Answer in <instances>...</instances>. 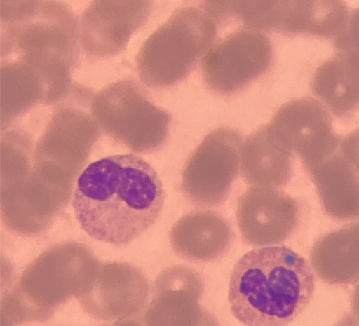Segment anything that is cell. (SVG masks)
I'll return each mask as SVG.
<instances>
[{"label": "cell", "instance_id": "obj_1", "mask_svg": "<svg viewBox=\"0 0 359 326\" xmlns=\"http://www.w3.org/2000/svg\"><path fill=\"white\" fill-rule=\"evenodd\" d=\"M165 194L154 168L134 154L92 163L80 175L72 207L81 228L93 240L126 245L157 222Z\"/></svg>", "mask_w": 359, "mask_h": 326}, {"label": "cell", "instance_id": "obj_2", "mask_svg": "<svg viewBox=\"0 0 359 326\" xmlns=\"http://www.w3.org/2000/svg\"><path fill=\"white\" fill-rule=\"evenodd\" d=\"M315 287L308 260L292 249H254L231 271V311L245 326H286L309 306Z\"/></svg>", "mask_w": 359, "mask_h": 326}, {"label": "cell", "instance_id": "obj_3", "mask_svg": "<svg viewBox=\"0 0 359 326\" xmlns=\"http://www.w3.org/2000/svg\"><path fill=\"white\" fill-rule=\"evenodd\" d=\"M216 36L215 17L206 8L189 7L176 11L139 51V76L149 86L178 83L212 48Z\"/></svg>", "mask_w": 359, "mask_h": 326}, {"label": "cell", "instance_id": "obj_4", "mask_svg": "<svg viewBox=\"0 0 359 326\" xmlns=\"http://www.w3.org/2000/svg\"><path fill=\"white\" fill-rule=\"evenodd\" d=\"M243 140L238 132L221 128L210 133L190 155L182 189L201 208H215L227 199L238 176Z\"/></svg>", "mask_w": 359, "mask_h": 326}, {"label": "cell", "instance_id": "obj_5", "mask_svg": "<svg viewBox=\"0 0 359 326\" xmlns=\"http://www.w3.org/2000/svg\"><path fill=\"white\" fill-rule=\"evenodd\" d=\"M273 46L264 34L241 29L219 41L202 58L206 83L213 90H240L268 71Z\"/></svg>", "mask_w": 359, "mask_h": 326}, {"label": "cell", "instance_id": "obj_6", "mask_svg": "<svg viewBox=\"0 0 359 326\" xmlns=\"http://www.w3.org/2000/svg\"><path fill=\"white\" fill-rule=\"evenodd\" d=\"M271 125L309 168L337 153L343 140L334 130L327 108L312 97L293 99L283 104Z\"/></svg>", "mask_w": 359, "mask_h": 326}, {"label": "cell", "instance_id": "obj_7", "mask_svg": "<svg viewBox=\"0 0 359 326\" xmlns=\"http://www.w3.org/2000/svg\"><path fill=\"white\" fill-rule=\"evenodd\" d=\"M236 220L249 245L264 247L279 243L294 228L295 203L281 192L252 187L237 203Z\"/></svg>", "mask_w": 359, "mask_h": 326}, {"label": "cell", "instance_id": "obj_8", "mask_svg": "<svg viewBox=\"0 0 359 326\" xmlns=\"http://www.w3.org/2000/svg\"><path fill=\"white\" fill-rule=\"evenodd\" d=\"M234 240L235 233L229 220L211 210L184 215L171 232L176 252L196 263H208L222 258Z\"/></svg>", "mask_w": 359, "mask_h": 326}, {"label": "cell", "instance_id": "obj_9", "mask_svg": "<svg viewBox=\"0 0 359 326\" xmlns=\"http://www.w3.org/2000/svg\"><path fill=\"white\" fill-rule=\"evenodd\" d=\"M292 151L273 125L260 128L242 147L241 166L245 182L259 187L283 184L291 172Z\"/></svg>", "mask_w": 359, "mask_h": 326}, {"label": "cell", "instance_id": "obj_10", "mask_svg": "<svg viewBox=\"0 0 359 326\" xmlns=\"http://www.w3.org/2000/svg\"><path fill=\"white\" fill-rule=\"evenodd\" d=\"M350 15L344 2H278L274 30L334 41L346 31Z\"/></svg>", "mask_w": 359, "mask_h": 326}, {"label": "cell", "instance_id": "obj_11", "mask_svg": "<svg viewBox=\"0 0 359 326\" xmlns=\"http://www.w3.org/2000/svg\"><path fill=\"white\" fill-rule=\"evenodd\" d=\"M311 90L335 118L353 116L359 109V67L337 52L317 68Z\"/></svg>", "mask_w": 359, "mask_h": 326}, {"label": "cell", "instance_id": "obj_12", "mask_svg": "<svg viewBox=\"0 0 359 326\" xmlns=\"http://www.w3.org/2000/svg\"><path fill=\"white\" fill-rule=\"evenodd\" d=\"M124 99L123 109H116L113 116L118 125L123 124V142L138 152L158 147L167 137L170 116L150 103L135 85L130 84V96Z\"/></svg>", "mask_w": 359, "mask_h": 326}, {"label": "cell", "instance_id": "obj_13", "mask_svg": "<svg viewBox=\"0 0 359 326\" xmlns=\"http://www.w3.org/2000/svg\"><path fill=\"white\" fill-rule=\"evenodd\" d=\"M337 52H352L359 55V8L353 10L346 31L334 41Z\"/></svg>", "mask_w": 359, "mask_h": 326}, {"label": "cell", "instance_id": "obj_14", "mask_svg": "<svg viewBox=\"0 0 359 326\" xmlns=\"http://www.w3.org/2000/svg\"><path fill=\"white\" fill-rule=\"evenodd\" d=\"M123 326H135V325H123Z\"/></svg>", "mask_w": 359, "mask_h": 326}]
</instances>
